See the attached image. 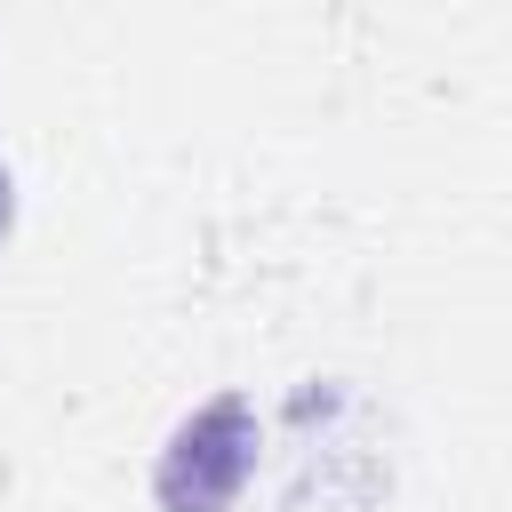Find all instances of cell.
Returning <instances> with one entry per match:
<instances>
[{"label": "cell", "mask_w": 512, "mask_h": 512, "mask_svg": "<svg viewBox=\"0 0 512 512\" xmlns=\"http://www.w3.org/2000/svg\"><path fill=\"white\" fill-rule=\"evenodd\" d=\"M0 232H8V176H0Z\"/></svg>", "instance_id": "cell-2"}, {"label": "cell", "mask_w": 512, "mask_h": 512, "mask_svg": "<svg viewBox=\"0 0 512 512\" xmlns=\"http://www.w3.org/2000/svg\"><path fill=\"white\" fill-rule=\"evenodd\" d=\"M248 448H256V432H248L240 400L200 408L168 440V456H160V504L168 512H224L232 488H240V472H248Z\"/></svg>", "instance_id": "cell-1"}]
</instances>
